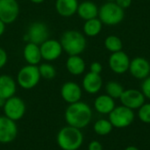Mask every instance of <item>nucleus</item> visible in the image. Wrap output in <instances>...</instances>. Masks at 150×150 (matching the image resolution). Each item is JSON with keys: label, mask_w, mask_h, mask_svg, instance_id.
Listing matches in <instances>:
<instances>
[{"label": "nucleus", "mask_w": 150, "mask_h": 150, "mask_svg": "<svg viewBox=\"0 0 150 150\" xmlns=\"http://www.w3.org/2000/svg\"><path fill=\"white\" fill-rule=\"evenodd\" d=\"M105 47L111 53H116L121 51L123 48V43L120 38L116 35H109L105 40Z\"/></svg>", "instance_id": "393cba45"}, {"label": "nucleus", "mask_w": 150, "mask_h": 150, "mask_svg": "<svg viewBox=\"0 0 150 150\" xmlns=\"http://www.w3.org/2000/svg\"><path fill=\"white\" fill-rule=\"evenodd\" d=\"M98 7L91 1H83L78 4L76 13L83 20H89L91 18H98Z\"/></svg>", "instance_id": "412c9836"}, {"label": "nucleus", "mask_w": 150, "mask_h": 150, "mask_svg": "<svg viewBox=\"0 0 150 150\" xmlns=\"http://www.w3.org/2000/svg\"><path fill=\"white\" fill-rule=\"evenodd\" d=\"M107 2H114L115 0H106Z\"/></svg>", "instance_id": "4c0bfd02"}, {"label": "nucleus", "mask_w": 150, "mask_h": 150, "mask_svg": "<svg viewBox=\"0 0 150 150\" xmlns=\"http://www.w3.org/2000/svg\"><path fill=\"white\" fill-rule=\"evenodd\" d=\"M83 89L89 94H97L103 86V80L99 74L87 73L83 78Z\"/></svg>", "instance_id": "dca6fc26"}, {"label": "nucleus", "mask_w": 150, "mask_h": 150, "mask_svg": "<svg viewBox=\"0 0 150 150\" xmlns=\"http://www.w3.org/2000/svg\"><path fill=\"white\" fill-rule=\"evenodd\" d=\"M25 61L31 65H37L40 62L42 56L40 46L32 42H27L23 49Z\"/></svg>", "instance_id": "a211bd4d"}, {"label": "nucleus", "mask_w": 150, "mask_h": 150, "mask_svg": "<svg viewBox=\"0 0 150 150\" xmlns=\"http://www.w3.org/2000/svg\"><path fill=\"white\" fill-rule=\"evenodd\" d=\"M18 135V127L16 121L0 116V143L7 144L13 142Z\"/></svg>", "instance_id": "1a4fd4ad"}, {"label": "nucleus", "mask_w": 150, "mask_h": 150, "mask_svg": "<svg viewBox=\"0 0 150 150\" xmlns=\"http://www.w3.org/2000/svg\"><path fill=\"white\" fill-rule=\"evenodd\" d=\"M124 91H125L124 87L116 81H110L105 84L106 94L111 98H112L113 99H117V98L120 99Z\"/></svg>", "instance_id": "a878e982"}, {"label": "nucleus", "mask_w": 150, "mask_h": 150, "mask_svg": "<svg viewBox=\"0 0 150 150\" xmlns=\"http://www.w3.org/2000/svg\"><path fill=\"white\" fill-rule=\"evenodd\" d=\"M138 117L142 122L150 124V103H144L138 109Z\"/></svg>", "instance_id": "cd10ccee"}, {"label": "nucleus", "mask_w": 150, "mask_h": 150, "mask_svg": "<svg viewBox=\"0 0 150 150\" xmlns=\"http://www.w3.org/2000/svg\"><path fill=\"white\" fill-rule=\"evenodd\" d=\"M112 128L113 127L110 122V120L105 119H100L97 120L93 126L94 132L100 136H105L109 134L112 131Z\"/></svg>", "instance_id": "b1692460"}, {"label": "nucleus", "mask_w": 150, "mask_h": 150, "mask_svg": "<svg viewBox=\"0 0 150 150\" xmlns=\"http://www.w3.org/2000/svg\"><path fill=\"white\" fill-rule=\"evenodd\" d=\"M116 107L115 101L107 94L99 95L95 98L94 108L101 114H109Z\"/></svg>", "instance_id": "aec40b11"}, {"label": "nucleus", "mask_w": 150, "mask_h": 150, "mask_svg": "<svg viewBox=\"0 0 150 150\" xmlns=\"http://www.w3.org/2000/svg\"><path fill=\"white\" fill-rule=\"evenodd\" d=\"M48 35L49 30L47 25L43 22L35 21L28 26L27 32L24 35L23 40L25 42H32L40 46L48 39Z\"/></svg>", "instance_id": "0eeeda50"}, {"label": "nucleus", "mask_w": 150, "mask_h": 150, "mask_svg": "<svg viewBox=\"0 0 150 150\" xmlns=\"http://www.w3.org/2000/svg\"><path fill=\"white\" fill-rule=\"evenodd\" d=\"M5 24L0 19V37L4 34V31H5Z\"/></svg>", "instance_id": "72a5a7b5"}, {"label": "nucleus", "mask_w": 150, "mask_h": 150, "mask_svg": "<svg viewBox=\"0 0 150 150\" xmlns=\"http://www.w3.org/2000/svg\"><path fill=\"white\" fill-rule=\"evenodd\" d=\"M114 2L123 10L127 9L132 4V0H115Z\"/></svg>", "instance_id": "473e14b6"}, {"label": "nucleus", "mask_w": 150, "mask_h": 150, "mask_svg": "<svg viewBox=\"0 0 150 150\" xmlns=\"http://www.w3.org/2000/svg\"><path fill=\"white\" fill-rule=\"evenodd\" d=\"M82 88L75 82H66L61 88V96L69 105L81 101Z\"/></svg>", "instance_id": "2eb2a0df"}, {"label": "nucleus", "mask_w": 150, "mask_h": 150, "mask_svg": "<svg viewBox=\"0 0 150 150\" xmlns=\"http://www.w3.org/2000/svg\"><path fill=\"white\" fill-rule=\"evenodd\" d=\"M78 0H56L55 10L62 17L69 18L76 13Z\"/></svg>", "instance_id": "6ab92c4d"}, {"label": "nucleus", "mask_w": 150, "mask_h": 150, "mask_svg": "<svg viewBox=\"0 0 150 150\" xmlns=\"http://www.w3.org/2000/svg\"><path fill=\"white\" fill-rule=\"evenodd\" d=\"M19 14V4L17 0H0V19L5 24L13 23Z\"/></svg>", "instance_id": "9d476101"}, {"label": "nucleus", "mask_w": 150, "mask_h": 150, "mask_svg": "<svg viewBox=\"0 0 150 150\" xmlns=\"http://www.w3.org/2000/svg\"><path fill=\"white\" fill-rule=\"evenodd\" d=\"M130 62L131 61L127 54L122 50L116 53H112L108 60L111 70L118 75H121L128 71Z\"/></svg>", "instance_id": "f8f14e48"}, {"label": "nucleus", "mask_w": 150, "mask_h": 150, "mask_svg": "<svg viewBox=\"0 0 150 150\" xmlns=\"http://www.w3.org/2000/svg\"><path fill=\"white\" fill-rule=\"evenodd\" d=\"M39 67V71L40 76L47 80H52L56 76V69L50 63H42Z\"/></svg>", "instance_id": "bb28decb"}, {"label": "nucleus", "mask_w": 150, "mask_h": 150, "mask_svg": "<svg viewBox=\"0 0 150 150\" xmlns=\"http://www.w3.org/2000/svg\"><path fill=\"white\" fill-rule=\"evenodd\" d=\"M88 150H103V146L98 141H92L88 145Z\"/></svg>", "instance_id": "2f4dec72"}, {"label": "nucleus", "mask_w": 150, "mask_h": 150, "mask_svg": "<svg viewBox=\"0 0 150 150\" xmlns=\"http://www.w3.org/2000/svg\"><path fill=\"white\" fill-rule=\"evenodd\" d=\"M4 104V100L3 98H0V108H3Z\"/></svg>", "instance_id": "e433bc0d"}, {"label": "nucleus", "mask_w": 150, "mask_h": 150, "mask_svg": "<svg viewBox=\"0 0 150 150\" xmlns=\"http://www.w3.org/2000/svg\"><path fill=\"white\" fill-rule=\"evenodd\" d=\"M145 99L146 98L144 97L142 91L136 89L125 90L120 98L122 105L132 110L139 109L145 103Z\"/></svg>", "instance_id": "9b49d317"}, {"label": "nucleus", "mask_w": 150, "mask_h": 150, "mask_svg": "<svg viewBox=\"0 0 150 150\" xmlns=\"http://www.w3.org/2000/svg\"><path fill=\"white\" fill-rule=\"evenodd\" d=\"M109 120L113 127L126 128L129 127L134 120V110L124 105L116 106L109 114Z\"/></svg>", "instance_id": "423d86ee"}, {"label": "nucleus", "mask_w": 150, "mask_h": 150, "mask_svg": "<svg viewBox=\"0 0 150 150\" xmlns=\"http://www.w3.org/2000/svg\"><path fill=\"white\" fill-rule=\"evenodd\" d=\"M85 62L79 55H69L66 62L67 70L73 76H80L85 70Z\"/></svg>", "instance_id": "4be33fe9"}, {"label": "nucleus", "mask_w": 150, "mask_h": 150, "mask_svg": "<svg viewBox=\"0 0 150 150\" xmlns=\"http://www.w3.org/2000/svg\"><path fill=\"white\" fill-rule=\"evenodd\" d=\"M128 71L134 78L144 80L150 74L149 62L143 57H135L130 62Z\"/></svg>", "instance_id": "4468645a"}, {"label": "nucleus", "mask_w": 150, "mask_h": 150, "mask_svg": "<svg viewBox=\"0 0 150 150\" xmlns=\"http://www.w3.org/2000/svg\"><path fill=\"white\" fill-rule=\"evenodd\" d=\"M40 78L39 67L37 65L27 64L18 72L17 83L24 90H31L39 83Z\"/></svg>", "instance_id": "39448f33"}, {"label": "nucleus", "mask_w": 150, "mask_h": 150, "mask_svg": "<svg viewBox=\"0 0 150 150\" xmlns=\"http://www.w3.org/2000/svg\"><path fill=\"white\" fill-rule=\"evenodd\" d=\"M64 117L68 126L83 129L91 123L92 110L88 104L78 101L69 105L65 111Z\"/></svg>", "instance_id": "f257e3e1"}, {"label": "nucleus", "mask_w": 150, "mask_h": 150, "mask_svg": "<svg viewBox=\"0 0 150 150\" xmlns=\"http://www.w3.org/2000/svg\"><path fill=\"white\" fill-rule=\"evenodd\" d=\"M63 51L69 55H79L86 48V39L84 35L76 30L64 32L60 40Z\"/></svg>", "instance_id": "7ed1b4c3"}, {"label": "nucleus", "mask_w": 150, "mask_h": 150, "mask_svg": "<svg viewBox=\"0 0 150 150\" xmlns=\"http://www.w3.org/2000/svg\"><path fill=\"white\" fill-rule=\"evenodd\" d=\"M32 3H33V4H41V3H43L45 0H30Z\"/></svg>", "instance_id": "c9c22d12"}, {"label": "nucleus", "mask_w": 150, "mask_h": 150, "mask_svg": "<svg viewBox=\"0 0 150 150\" xmlns=\"http://www.w3.org/2000/svg\"><path fill=\"white\" fill-rule=\"evenodd\" d=\"M56 142L62 150H78L83 143V134L81 129L66 126L58 132Z\"/></svg>", "instance_id": "f03ea898"}, {"label": "nucleus", "mask_w": 150, "mask_h": 150, "mask_svg": "<svg viewBox=\"0 0 150 150\" xmlns=\"http://www.w3.org/2000/svg\"><path fill=\"white\" fill-rule=\"evenodd\" d=\"M102 22L98 18L86 20L83 25V33L88 37H95L98 35L102 30Z\"/></svg>", "instance_id": "5701e85b"}, {"label": "nucleus", "mask_w": 150, "mask_h": 150, "mask_svg": "<svg viewBox=\"0 0 150 150\" xmlns=\"http://www.w3.org/2000/svg\"><path fill=\"white\" fill-rule=\"evenodd\" d=\"M25 110L26 106L24 100L18 97L13 96L4 100V104L3 106L4 116L14 121L21 120L25 113Z\"/></svg>", "instance_id": "6e6552de"}, {"label": "nucleus", "mask_w": 150, "mask_h": 150, "mask_svg": "<svg viewBox=\"0 0 150 150\" xmlns=\"http://www.w3.org/2000/svg\"><path fill=\"white\" fill-rule=\"evenodd\" d=\"M142 92L146 98L150 100V76L143 80L142 83Z\"/></svg>", "instance_id": "c85d7f7f"}, {"label": "nucleus", "mask_w": 150, "mask_h": 150, "mask_svg": "<svg viewBox=\"0 0 150 150\" xmlns=\"http://www.w3.org/2000/svg\"><path fill=\"white\" fill-rule=\"evenodd\" d=\"M98 17L102 24L116 25L123 21L125 12L115 2H106L99 7Z\"/></svg>", "instance_id": "20e7f679"}, {"label": "nucleus", "mask_w": 150, "mask_h": 150, "mask_svg": "<svg viewBox=\"0 0 150 150\" xmlns=\"http://www.w3.org/2000/svg\"><path fill=\"white\" fill-rule=\"evenodd\" d=\"M7 61H8V55L6 51L4 48L0 47V69L5 66Z\"/></svg>", "instance_id": "7c9ffc66"}, {"label": "nucleus", "mask_w": 150, "mask_h": 150, "mask_svg": "<svg viewBox=\"0 0 150 150\" xmlns=\"http://www.w3.org/2000/svg\"><path fill=\"white\" fill-rule=\"evenodd\" d=\"M124 150H139V149L137 147H135V146H128Z\"/></svg>", "instance_id": "f704fd0d"}, {"label": "nucleus", "mask_w": 150, "mask_h": 150, "mask_svg": "<svg viewBox=\"0 0 150 150\" xmlns=\"http://www.w3.org/2000/svg\"><path fill=\"white\" fill-rule=\"evenodd\" d=\"M17 91L16 81L8 75L0 76V98L6 100L15 96Z\"/></svg>", "instance_id": "f3484780"}, {"label": "nucleus", "mask_w": 150, "mask_h": 150, "mask_svg": "<svg viewBox=\"0 0 150 150\" xmlns=\"http://www.w3.org/2000/svg\"><path fill=\"white\" fill-rule=\"evenodd\" d=\"M42 59L52 62L58 59L62 54V47L60 41L54 39H47L40 45Z\"/></svg>", "instance_id": "ddd939ff"}, {"label": "nucleus", "mask_w": 150, "mask_h": 150, "mask_svg": "<svg viewBox=\"0 0 150 150\" xmlns=\"http://www.w3.org/2000/svg\"><path fill=\"white\" fill-rule=\"evenodd\" d=\"M90 70H91V72H92V73L99 74V75H100V73H101L102 70H103V66H102V64H101L100 62H92V63L91 64V66H90Z\"/></svg>", "instance_id": "c756f323"}]
</instances>
